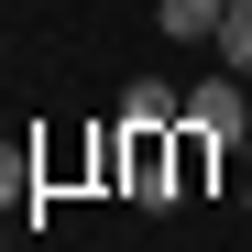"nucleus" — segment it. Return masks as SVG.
<instances>
[{
	"label": "nucleus",
	"instance_id": "1",
	"mask_svg": "<svg viewBox=\"0 0 252 252\" xmlns=\"http://www.w3.org/2000/svg\"><path fill=\"white\" fill-rule=\"evenodd\" d=\"M121 176H132L143 208H176V143L143 132V121H121Z\"/></svg>",
	"mask_w": 252,
	"mask_h": 252
},
{
	"label": "nucleus",
	"instance_id": "2",
	"mask_svg": "<svg viewBox=\"0 0 252 252\" xmlns=\"http://www.w3.org/2000/svg\"><path fill=\"white\" fill-rule=\"evenodd\" d=\"M187 121H197V132H220V154H241V143H252V99H241V77H230V66L197 77V88H187Z\"/></svg>",
	"mask_w": 252,
	"mask_h": 252
},
{
	"label": "nucleus",
	"instance_id": "3",
	"mask_svg": "<svg viewBox=\"0 0 252 252\" xmlns=\"http://www.w3.org/2000/svg\"><path fill=\"white\" fill-rule=\"evenodd\" d=\"M121 121H143V132H164V121H187V99L164 88V77H132V99H121Z\"/></svg>",
	"mask_w": 252,
	"mask_h": 252
},
{
	"label": "nucleus",
	"instance_id": "4",
	"mask_svg": "<svg viewBox=\"0 0 252 252\" xmlns=\"http://www.w3.org/2000/svg\"><path fill=\"white\" fill-rule=\"evenodd\" d=\"M208 164H220V132H197V121H187V132H176V197L208 187Z\"/></svg>",
	"mask_w": 252,
	"mask_h": 252
},
{
	"label": "nucleus",
	"instance_id": "5",
	"mask_svg": "<svg viewBox=\"0 0 252 252\" xmlns=\"http://www.w3.org/2000/svg\"><path fill=\"white\" fill-rule=\"evenodd\" d=\"M220 11H230V0H154V22L187 33V44H208V33H220Z\"/></svg>",
	"mask_w": 252,
	"mask_h": 252
},
{
	"label": "nucleus",
	"instance_id": "6",
	"mask_svg": "<svg viewBox=\"0 0 252 252\" xmlns=\"http://www.w3.org/2000/svg\"><path fill=\"white\" fill-rule=\"evenodd\" d=\"M208 44H220L230 77H252V11H220V33H208Z\"/></svg>",
	"mask_w": 252,
	"mask_h": 252
},
{
	"label": "nucleus",
	"instance_id": "7",
	"mask_svg": "<svg viewBox=\"0 0 252 252\" xmlns=\"http://www.w3.org/2000/svg\"><path fill=\"white\" fill-rule=\"evenodd\" d=\"M0 208H22V176H11V164H0Z\"/></svg>",
	"mask_w": 252,
	"mask_h": 252
},
{
	"label": "nucleus",
	"instance_id": "8",
	"mask_svg": "<svg viewBox=\"0 0 252 252\" xmlns=\"http://www.w3.org/2000/svg\"><path fill=\"white\" fill-rule=\"evenodd\" d=\"M230 11H252V0H230Z\"/></svg>",
	"mask_w": 252,
	"mask_h": 252
},
{
	"label": "nucleus",
	"instance_id": "9",
	"mask_svg": "<svg viewBox=\"0 0 252 252\" xmlns=\"http://www.w3.org/2000/svg\"><path fill=\"white\" fill-rule=\"evenodd\" d=\"M241 208H252V187H241Z\"/></svg>",
	"mask_w": 252,
	"mask_h": 252
}]
</instances>
